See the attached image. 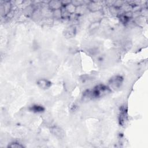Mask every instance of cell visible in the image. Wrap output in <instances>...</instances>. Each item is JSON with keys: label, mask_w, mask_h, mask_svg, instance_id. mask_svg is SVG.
<instances>
[{"label": "cell", "mask_w": 148, "mask_h": 148, "mask_svg": "<svg viewBox=\"0 0 148 148\" xmlns=\"http://www.w3.org/2000/svg\"><path fill=\"white\" fill-rule=\"evenodd\" d=\"M64 7L68 11V12L69 13L71 14L76 13L77 7H76L75 5H73L71 2Z\"/></svg>", "instance_id": "ba28073f"}, {"label": "cell", "mask_w": 148, "mask_h": 148, "mask_svg": "<svg viewBox=\"0 0 148 148\" xmlns=\"http://www.w3.org/2000/svg\"><path fill=\"white\" fill-rule=\"evenodd\" d=\"M100 25V21H93L91 23V25L89 27V28L91 31H95L97 29Z\"/></svg>", "instance_id": "30bf717a"}, {"label": "cell", "mask_w": 148, "mask_h": 148, "mask_svg": "<svg viewBox=\"0 0 148 148\" xmlns=\"http://www.w3.org/2000/svg\"><path fill=\"white\" fill-rule=\"evenodd\" d=\"M101 2V1H90L87 5V8L92 13L99 12L102 9V5Z\"/></svg>", "instance_id": "7a4b0ae2"}, {"label": "cell", "mask_w": 148, "mask_h": 148, "mask_svg": "<svg viewBox=\"0 0 148 148\" xmlns=\"http://www.w3.org/2000/svg\"><path fill=\"white\" fill-rule=\"evenodd\" d=\"M29 110L34 113H42L45 109L43 106L39 105H33L29 108Z\"/></svg>", "instance_id": "52a82bcc"}, {"label": "cell", "mask_w": 148, "mask_h": 148, "mask_svg": "<svg viewBox=\"0 0 148 148\" xmlns=\"http://www.w3.org/2000/svg\"><path fill=\"white\" fill-rule=\"evenodd\" d=\"M48 8L53 11L61 9L62 7L61 1H50L48 3Z\"/></svg>", "instance_id": "277c9868"}, {"label": "cell", "mask_w": 148, "mask_h": 148, "mask_svg": "<svg viewBox=\"0 0 148 148\" xmlns=\"http://www.w3.org/2000/svg\"><path fill=\"white\" fill-rule=\"evenodd\" d=\"M50 131L53 135H54L56 137L58 138H63L65 134L63 130L61 128L58 127L57 126H54L51 127L50 128Z\"/></svg>", "instance_id": "5b68a950"}, {"label": "cell", "mask_w": 148, "mask_h": 148, "mask_svg": "<svg viewBox=\"0 0 148 148\" xmlns=\"http://www.w3.org/2000/svg\"><path fill=\"white\" fill-rule=\"evenodd\" d=\"M36 84L39 87L43 90H46L49 88L51 86V82L45 78L40 79L37 80Z\"/></svg>", "instance_id": "3957f363"}, {"label": "cell", "mask_w": 148, "mask_h": 148, "mask_svg": "<svg viewBox=\"0 0 148 148\" xmlns=\"http://www.w3.org/2000/svg\"><path fill=\"white\" fill-rule=\"evenodd\" d=\"M76 34V27L72 25L67 27L64 31V36L67 38H71L75 36Z\"/></svg>", "instance_id": "8992f818"}, {"label": "cell", "mask_w": 148, "mask_h": 148, "mask_svg": "<svg viewBox=\"0 0 148 148\" xmlns=\"http://www.w3.org/2000/svg\"><path fill=\"white\" fill-rule=\"evenodd\" d=\"M123 78L120 75H116L113 76L112 78H110V79L109 81V87L110 88H111L114 90H117L118 88H119L122 84H123Z\"/></svg>", "instance_id": "6da1fadb"}, {"label": "cell", "mask_w": 148, "mask_h": 148, "mask_svg": "<svg viewBox=\"0 0 148 148\" xmlns=\"http://www.w3.org/2000/svg\"><path fill=\"white\" fill-rule=\"evenodd\" d=\"M8 147H10V148H23L25 147V146L17 142H13L12 143H10L8 146Z\"/></svg>", "instance_id": "9c48e42d"}]
</instances>
